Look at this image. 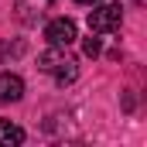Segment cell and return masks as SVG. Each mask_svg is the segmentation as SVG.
Segmentation results:
<instances>
[{"label":"cell","mask_w":147,"mask_h":147,"mask_svg":"<svg viewBox=\"0 0 147 147\" xmlns=\"http://www.w3.org/2000/svg\"><path fill=\"white\" fill-rule=\"evenodd\" d=\"M0 144L10 147V144H24V130L10 120H0Z\"/></svg>","instance_id":"cell-6"},{"label":"cell","mask_w":147,"mask_h":147,"mask_svg":"<svg viewBox=\"0 0 147 147\" xmlns=\"http://www.w3.org/2000/svg\"><path fill=\"white\" fill-rule=\"evenodd\" d=\"M75 3H86V7H96V3H103V0H75Z\"/></svg>","instance_id":"cell-9"},{"label":"cell","mask_w":147,"mask_h":147,"mask_svg":"<svg viewBox=\"0 0 147 147\" xmlns=\"http://www.w3.org/2000/svg\"><path fill=\"white\" fill-rule=\"evenodd\" d=\"M24 96V79L14 72H0V103H17Z\"/></svg>","instance_id":"cell-5"},{"label":"cell","mask_w":147,"mask_h":147,"mask_svg":"<svg viewBox=\"0 0 147 147\" xmlns=\"http://www.w3.org/2000/svg\"><path fill=\"white\" fill-rule=\"evenodd\" d=\"M134 3H144V0H134Z\"/></svg>","instance_id":"cell-10"},{"label":"cell","mask_w":147,"mask_h":147,"mask_svg":"<svg viewBox=\"0 0 147 147\" xmlns=\"http://www.w3.org/2000/svg\"><path fill=\"white\" fill-rule=\"evenodd\" d=\"M45 38H48L51 45H58V48H69L75 41V21L72 17H55V21H48Z\"/></svg>","instance_id":"cell-4"},{"label":"cell","mask_w":147,"mask_h":147,"mask_svg":"<svg viewBox=\"0 0 147 147\" xmlns=\"http://www.w3.org/2000/svg\"><path fill=\"white\" fill-rule=\"evenodd\" d=\"M120 24H123V10H120V3H96L92 10H89V31L92 34H110V31H120Z\"/></svg>","instance_id":"cell-2"},{"label":"cell","mask_w":147,"mask_h":147,"mask_svg":"<svg viewBox=\"0 0 147 147\" xmlns=\"http://www.w3.org/2000/svg\"><path fill=\"white\" fill-rule=\"evenodd\" d=\"M38 69L41 72H48L58 86H69L79 79V65H75V58L65 55V48H58V45H51L48 51H41L38 55Z\"/></svg>","instance_id":"cell-1"},{"label":"cell","mask_w":147,"mask_h":147,"mask_svg":"<svg viewBox=\"0 0 147 147\" xmlns=\"http://www.w3.org/2000/svg\"><path fill=\"white\" fill-rule=\"evenodd\" d=\"M0 55H24V41H7V45H0Z\"/></svg>","instance_id":"cell-8"},{"label":"cell","mask_w":147,"mask_h":147,"mask_svg":"<svg viewBox=\"0 0 147 147\" xmlns=\"http://www.w3.org/2000/svg\"><path fill=\"white\" fill-rule=\"evenodd\" d=\"M82 51H86L89 58H96V55L103 51V45H99V38H86V45H82Z\"/></svg>","instance_id":"cell-7"},{"label":"cell","mask_w":147,"mask_h":147,"mask_svg":"<svg viewBox=\"0 0 147 147\" xmlns=\"http://www.w3.org/2000/svg\"><path fill=\"white\" fill-rule=\"evenodd\" d=\"M51 7H55V0H17V3H14V17L31 28V24H38V21L48 17Z\"/></svg>","instance_id":"cell-3"}]
</instances>
